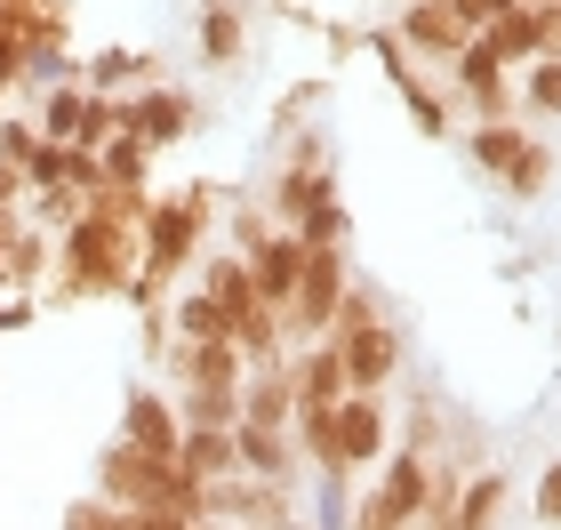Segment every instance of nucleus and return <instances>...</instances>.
I'll return each mask as SVG.
<instances>
[{
  "label": "nucleus",
  "mask_w": 561,
  "mask_h": 530,
  "mask_svg": "<svg viewBox=\"0 0 561 530\" xmlns=\"http://www.w3.org/2000/svg\"><path fill=\"white\" fill-rule=\"evenodd\" d=\"M193 530H225V522H209V515H201V522H193Z\"/></svg>",
  "instance_id": "obj_34"
},
{
  "label": "nucleus",
  "mask_w": 561,
  "mask_h": 530,
  "mask_svg": "<svg viewBox=\"0 0 561 530\" xmlns=\"http://www.w3.org/2000/svg\"><path fill=\"white\" fill-rule=\"evenodd\" d=\"M522 72H529V81H522V105H529V113H553V121H561V57L546 48V57H538V65H522Z\"/></svg>",
  "instance_id": "obj_24"
},
{
  "label": "nucleus",
  "mask_w": 561,
  "mask_h": 530,
  "mask_svg": "<svg viewBox=\"0 0 561 530\" xmlns=\"http://www.w3.org/2000/svg\"><path fill=\"white\" fill-rule=\"evenodd\" d=\"M241 426H297V386H289V353L280 362H257L241 377Z\"/></svg>",
  "instance_id": "obj_10"
},
{
  "label": "nucleus",
  "mask_w": 561,
  "mask_h": 530,
  "mask_svg": "<svg viewBox=\"0 0 561 530\" xmlns=\"http://www.w3.org/2000/svg\"><path fill=\"white\" fill-rule=\"evenodd\" d=\"M345 530H410V515H401L386 490H369L362 507H353V522H345Z\"/></svg>",
  "instance_id": "obj_28"
},
{
  "label": "nucleus",
  "mask_w": 561,
  "mask_h": 530,
  "mask_svg": "<svg viewBox=\"0 0 561 530\" xmlns=\"http://www.w3.org/2000/svg\"><path fill=\"white\" fill-rule=\"evenodd\" d=\"M16 65H24V48H16L9 24H0V81H16Z\"/></svg>",
  "instance_id": "obj_32"
},
{
  "label": "nucleus",
  "mask_w": 561,
  "mask_h": 530,
  "mask_svg": "<svg viewBox=\"0 0 561 530\" xmlns=\"http://www.w3.org/2000/svg\"><path fill=\"white\" fill-rule=\"evenodd\" d=\"M393 41L417 48V57H433V65H457V48L473 41V24L457 16L449 0H410V9L393 16Z\"/></svg>",
  "instance_id": "obj_4"
},
{
  "label": "nucleus",
  "mask_w": 561,
  "mask_h": 530,
  "mask_svg": "<svg viewBox=\"0 0 561 530\" xmlns=\"http://www.w3.org/2000/svg\"><path fill=\"white\" fill-rule=\"evenodd\" d=\"M176 466H185L193 483H217V474H241V466H233V426H225V435H217V426H193V435L176 442Z\"/></svg>",
  "instance_id": "obj_18"
},
{
  "label": "nucleus",
  "mask_w": 561,
  "mask_h": 530,
  "mask_svg": "<svg viewBox=\"0 0 561 530\" xmlns=\"http://www.w3.org/2000/svg\"><path fill=\"white\" fill-rule=\"evenodd\" d=\"M345 290H353V258L345 249H305V273H297V297H289V314H280V330H289L297 346L329 338V314H337Z\"/></svg>",
  "instance_id": "obj_2"
},
{
  "label": "nucleus",
  "mask_w": 561,
  "mask_h": 530,
  "mask_svg": "<svg viewBox=\"0 0 561 530\" xmlns=\"http://www.w3.org/2000/svg\"><path fill=\"white\" fill-rule=\"evenodd\" d=\"M457 97H466L481 121H514V81H505V65H497L481 41L457 48Z\"/></svg>",
  "instance_id": "obj_9"
},
{
  "label": "nucleus",
  "mask_w": 561,
  "mask_h": 530,
  "mask_svg": "<svg viewBox=\"0 0 561 530\" xmlns=\"http://www.w3.org/2000/svg\"><path fill=\"white\" fill-rule=\"evenodd\" d=\"M201 225H209V210H201V193H176V201H152L145 210V282H169V273H185Z\"/></svg>",
  "instance_id": "obj_3"
},
{
  "label": "nucleus",
  "mask_w": 561,
  "mask_h": 530,
  "mask_svg": "<svg viewBox=\"0 0 561 530\" xmlns=\"http://www.w3.org/2000/svg\"><path fill=\"white\" fill-rule=\"evenodd\" d=\"M538 522H546V530L561 522V459H553V466L538 474Z\"/></svg>",
  "instance_id": "obj_31"
},
{
  "label": "nucleus",
  "mask_w": 561,
  "mask_h": 530,
  "mask_svg": "<svg viewBox=\"0 0 561 530\" xmlns=\"http://www.w3.org/2000/svg\"><path fill=\"white\" fill-rule=\"evenodd\" d=\"M65 530H129V515L105 507V498H81V507L65 515Z\"/></svg>",
  "instance_id": "obj_29"
},
{
  "label": "nucleus",
  "mask_w": 561,
  "mask_h": 530,
  "mask_svg": "<svg viewBox=\"0 0 561 530\" xmlns=\"http://www.w3.org/2000/svg\"><path fill=\"white\" fill-rule=\"evenodd\" d=\"M201 297H209V306L241 330V322L257 314V290H249V258H209V273H201Z\"/></svg>",
  "instance_id": "obj_17"
},
{
  "label": "nucleus",
  "mask_w": 561,
  "mask_h": 530,
  "mask_svg": "<svg viewBox=\"0 0 561 530\" xmlns=\"http://www.w3.org/2000/svg\"><path fill=\"white\" fill-rule=\"evenodd\" d=\"M0 258H9V282H41V273H48V241L41 234H16Z\"/></svg>",
  "instance_id": "obj_27"
},
{
  "label": "nucleus",
  "mask_w": 561,
  "mask_h": 530,
  "mask_svg": "<svg viewBox=\"0 0 561 530\" xmlns=\"http://www.w3.org/2000/svg\"><path fill=\"white\" fill-rule=\"evenodd\" d=\"M129 137L145 145V154L185 145V137H193V97H185V89H145L137 105H129Z\"/></svg>",
  "instance_id": "obj_11"
},
{
  "label": "nucleus",
  "mask_w": 561,
  "mask_h": 530,
  "mask_svg": "<svg viewBox=\"0 0 561 530\" xmlns=\"http://www.w3.org/2000/svg\"><path fill=\"white\" fill-rule=\"evenodd\" d=\"M538 16H546V48H553V57H561V0H546V9H538Z\"/></svg>",
  "instance_id": "obj_33"
},
{
  "label": "nucleus",
  "mask_w": 561,
  "mask_h": 530,
  "mask_svg": "<svg viewBox=\"0 0 561 530\" xmlns=\"http://www.w3.org/2000/svg\"><path fill=\"white\" fill-rule=\"evenodd\" d=\"M289 234H297L305 249H345V234H353V217H345V201H337V185H329V193L313 201V210H305V217L289 225Z\"/></svg>",
  "instance_id": "obj_20"
},
{
  "label": "nucleus",
  "mask_w": 561,
  "mask_h": 530,
  "mask_svg": "<svg viewBox=\"0 0 561 530\" xmlns=\"http://www.w3.org/2000/svg\"><path fill=\"white\" fill-rule=\"evenodd\" d=\"M449 9H457V16H466V24H473V33H481V24H497V16H514V9H522V0H449Z\"/></svg>",
  "instance_id": "obj_30"
},
{
  "label": "nucleus",
  "mask_w": 561,
  "mask_h": 530,
  "mask_svg": "<svg viewBox=\"0 0 561 530\" xmlns=\"http://www.w3.org/2000/svg\"><path fill=\"white\" fill-rule=\"evenodd\" d=\"M201 57L209 65L241 57V0H209V9H201Z\"/></svg>",
  "instance_id": "obj_21"
},
{
  "label": "nucleus",
  "mask_w": 561,
  "mask_h": 530,
  "mask_svg": "<svg viewBox=\"0 0 561 530\" xmlns=\"http://www.w3.org/2000/svg\"><path fill=\"white\" fill-rule=\"evenodd\" d=\"M289 530H305V522H289Z\"/></svg>",
  "instance_id": "obj_35"
},
{
  "label": "nucleus",
  "mask_w": 561,
  "mask_h": 530,
  "mask_svg": "<svg viewBox=\"0 0 561 530\" xmlns=\"http://www.w3.org/2000/svg\"><path fill=\"white\" fill-rule=\"evenodd\" d=\"M121 442L145 450V459H176V442H185V426H176V402L152 394V386H137L129 410H121Z\"/></svg>",
  "instance_id": "obj_8"
},
{
  "label": "nucleus",
  "mask_w": 561,
  "mask_h": 530,
  "mask_svg": "<svg viewBox=\"0 0 561 530\" xmlns=\"http://www.w3.org/2000/svg\"><path fill=\"white\" fill-rule=\"evenodd\" d=\"M233 466L257 474V483H289L297 474V442L280 426H233Z\"/></svg>",
  "instance_id": "obj_14"
},
{
  "label": "nucleus",
  "mask_w": 561,
  "mask_h": 530,
  "mask_svg": "<svg viewBox=\"0 0 561 530\" xmlns=\"http://www.w3.org/2000/svg\"><path fill=\"white\" fill-rule=\"evenodd\" d=\"M169 370L185 377V386H201V394H241V377H249V362H241V346H233V338L176 346V353H169Z\"/></svg>",
  "instance_id": "obj_12"
},
{
  "label": "nucleus",
  "mask_w": 561,
  "mask_h": 530,
  "mask_svg": "<svg viewBox=\"0 0 561 530\" xmlns=\"http://www.w3.org/2000/svg\"><path fill=\"white\" fill-rule=\"evenodd\" d=\"M241 258H249V290H257V306H265V314H289L297 273H305V241L273 225V234H265L257 249H241Z\"/></svg>",
  "instance_id": "obj_5"
},
{
  "label": "nucleus",
  "mask_w": 561,
  "mask_h": 530,
  "mask_svg": "<svg viewBox=\"0 0 561 530\" xmlns=\"http://www.w3.org/2000/svg\"><path fill=\"white\" fill-rule=\"evenodd\" d=\"M81 113H89V97L81 89H57V97H48V113H41V145H72V137H81Z\"/></svg>",
  "instance_id": "obj_25"
},
{
  "label": "nucleus",
  "mask_w": 561,
  "mask_h": 530,
  "mask_svg": "<svg viewBox=\"0 0 561 530\" xmlns=\"http://www.w3.org/2000/svg\"><path fill=\"white\" fill-rule=\"evenodd\" d=\"M289 386H297V410H305V402H345L353 386H345V362H337V346H297L289 353Z\"/></svg>",
  "instance_id": "obj_16"
},
{
  "label": "nucleus",
  "mask_w": 561,
  "mask_h": 530,
  "mask_svg": "<svg viewBox=\"0 0 561 530\" xmlns=\"http://www.w3.org/2000/svg\"><path fill=\"white\" fill-rule=\"evenodd\" d=\"M505 498H514V483H505V466H473L466 483H457V498H449V530H497Z\"/></svg>",
  "instance_id": "obj_13"
},
{
  "label": "nucleus",
  "mask_w": 561,
  "mask_h": 530,
  "mask_svg": "<svg viewBox=\"0 0 561 530\" xmlns=\"http://www.w3.org/2000/svg\"><path fill=\"white\" fill-rule=\"evenodd\" d=\"M497 185H505V193H514V201H538V193L553 185V145H538V137H529V145H522V161H514V169H505V177H497Z\"/></svg>",
  "instance_id": "obj_22"
},
{
  "label": "nucleus",
  "mask_w": 561,
  "mask_h": 530,
  "mask_svg": "<svg viewBox=\"0 0 561 530\" xmlns=\"http://www.w3.org/2000/svg\"><path fill=\"white\" fill-rule=\"evenodd\" d=\"M176 338H185V346H209V338H233V322H225L217 306H209V297H185V306H176Z\"/></svg>",
  "instance_id": "obj_26"
},
{
  "label": "nucleus",
  "mask_w": 561,
  "mask_h": 530,
  "mask_svg": "<svg viewBox=\"0 0 561 530\" xmlns=\"http://www.w3.org/2000/svg\"><path fill=\"white\" fill-rule=\"evenodd\" d=\"M522 145H529V129H514V121H473V137H466V154L490 169V177H505L522 161Z\"/></svg>",
  "instance_id": "obj_19"
},
{
  "label": "nucleus",
  "mask_w": 561,
  "mask_h": 530,
  "mask_svg": "<svg viewBox=\"0 0 561 530\" xmlns=\"http://www.w3.org/2000/svg\"><path fill=\"white\" fill-rule=\"evenodd\" d=\"M176 426H185V435H193V426H217V435H225V426H241V394H201V386H185Z\"/></svg>",
  "instance_id": "obj_23"
},
{
  "label": "nucleus",
  "mask_w": 561,
  "mask_h": 530,
  "mask_svg": "<svg viewBox=\"0 0 561 530\" xmlns=\"http://www.w3.org/2000/svg\"><path fill=\"white\" fill-rule=\"evenodd\" d=\"M481 48H490V57L505 65V72H514V65H538L546 57V16L538 9H514V16H497V24H481V33H473Z\"/></svg>",
  "instance_id": "obj_15"
},
{
  "label": "nucleus",
  "mask_w": 561,
  "mask_h": 530,
  "mask_svg": "<svg viewBox=\"0 0 561 530\" xmlns=\"http://www.w3.org/2000/svg\"><path fill=\"white\" fill-rule=\"evenodd\" d=\"M337 450H345V474L393 459V418H386V402H377V394H345L337 402Z\"/></svg>",
  "instance_id": "obj_7"
},
{
  "label": "nucleus",
  "mask_w": 561,
  "mask_h": 530,
  "mask_svg": "<svg viewBox=\"0 0 561 530\" xmlns=\"http://www.w3.org/2000/svg\"><path fill=\"white\" fill-rule=\"evenodd\" d=\"M65 273H72V290H129L145 273V234L81 210L65 225Z\"/></svg>",
  "instance_id": "obj_1"
},
{
  "label": "nucleus",
  "mask_w": 561,
  "mask_h": 530,
  "mask_svg": "<svg viewBox=\"0 0 561 530\" xmlns=\"http://www.w3.org/2000/svg\"><path fill=\"white\" fill-rule=\"evenodd\" d=\"M321 346H337L353 394H377L401 370V330H393V322H369V330H345V338H321Z\"/></svg>",
  "instance_id": "obj_6"
}]
</instances>
